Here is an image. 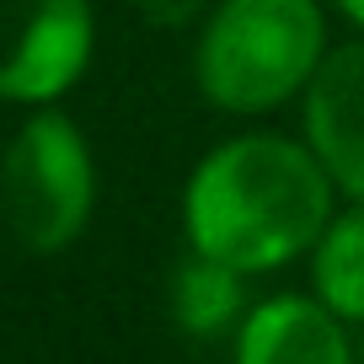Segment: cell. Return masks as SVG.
<instances>
[{"mask_svg":"<svg viewBox=\"0 0 364 364\" xmlns=\"http://www.w3.org/2000/svg\"><path fill=\"white\" fill-rule=\"evenodd\" d=\"M332 54L321 0H215L193 38V86L230 118L300 102Z\"/></svg>","mask_w":364,"mask_h":364,"instance_id":"2","label":"cell"},{"mask_svg":"<svg viewBox=\"0 0 364 364\" xmlns=\"http://www.w3.org/2000/svg\"><path fill=\"white\" fill-rule=\"evenodd\" d=\"M166 306H171V321H177L193 343L236 338V327L247 321V311H252L247 273L225 268V262H215V257L188 252V257L177 262V273H171Z\"/></svg>","mask_w":364,"mask_h":364,"instance_id":"7","label":"cell"},{"mask_svg":"<svg viewBox=\"0 0 364 364\" xmlns=\"http://www.w3.org/2000/svg\"><path fill=\"white\" fill-rule=\"evenodd\" d=\"M97 215L91 139L65 107H27L0 150V225L33 257H59Z\"/></svg>","mask_w":364,"mask_h":364,"instance_id":"3","label":"cell"},{"mask_svg":"<svg viewBox=\"0 0 364 364\" xmlns=\"http://www.w3.org/2000/svg\"><path fill=\"white\" fill-rule=\"evenodd\" d=\"M300 134L338 182L343 204H364V33L332 43L300 97Z\"/></svg>","mask_w":364,"mask_h":364,"instance_id":"5","label":"cell"},{"mask_svg":"<svg viewBox=\"0 0 364 364\" xmlns=\"http://www.w3.org/2000/svg\"><path fill=\"white\" fill-rule=\"evenodd\" d=\"M338 182L306 145V134L247 129L198 156L182 182V241L225 268L279 273L311 257L338 215Z\"/></svg>","mask_w":364,"mask_h":364,"instance_id":"1","label":"cell"},{"mask_svg":"<svg viewBox=\"0 0 364 364\" xmlns=\"http://www.w3.org/2000/svg\"><path fill=\"white\" fill-rule=\"evenodd\" d=\"M311 295L343 316L353 332L364 327V204H338L321 241L311 247Z\"/></svg>","mask_w":364,"mask_h":364,"instance_id":"8","label":"cell"},{"mask_svg":"<svg viewBox=\"0 0 364 364\" xmlns=\"http://www.w3.org/2000/svg\"><path fill=\"white\" fill-rule=\"evenodd\" d=\"M134 6L145 11V22H156V27H198L215 0H134Z\"/></svg>","mask_w":364,"mask_h":364,"instance_id":"9","label":"cell"},{"mask_svg":"<svg viewBox=\"0 0 364 364\" xmlns=\"http://www.w3.org/2000/svg\"><path fill=\"white\" fill-rule=\"evenodd\" d=\"M327 6H332L348 27H359V33H364V0H327Z\"/></svg>","mask_w":364,"mask_h":364,"instance_id":"10","label":"cell"},{"mask_svg":"<svg viewBox=\"0 0 364 364\" xmlns=\"http://www.w3.org/2000/svg\"><path fill=\"white\" fill-rule=\"evenodd\" d=\"M230 364H359V332L316 295H262L230 338Z\"/></svg>","mask_w":364,"mask_h":364,"instance_id":"6","label":"cell"},{"mask_svg":"<svg viewBox=\"0 0 364 364\" xmlns=\"http://www.w3.org/2000/svg\"><path fill=\"white\" fill-rule=\"evenodd\" d=\"M0 236H6V225H0Z\"/></svg>","mask_w":364,"mask_h":364,"instance_id":"12","label":"cell"},{"mask_svg":"<svg viewBox=\"0 0 364 364\" xmlns=\"http://www.w3.org/2000/svg\"><path fill=\"white\" fill-rule=\"evenodd\" d=\"M359 364H364V327H359Z\"/></svg>","mask_w":364,"mask_h":364,"instance_id":"11","label":"cell"},{"mask_svg":"<svg viewBox=\"0 0 364 364\" xmlns=\"http://www.w3.org/2000/svg\"><path fill=\"white\" fill-rule=\"evenodd\" d=\"M97 54L91 0H0V102L59 107Z\"/></svg>","mask_w":364,"mask_h":364,"instance_id":"4","label":"cell"}]
</instances>
